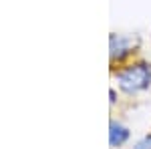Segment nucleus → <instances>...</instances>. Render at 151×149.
<instances>
[{"mask_svg": "<svg viewBox=\"0 0 151 149\" xmlns=\"http://www.w3.org/2000/svg\"><path fill=\"white\" fill-rule=\"evenodd\" d=\"M133 48V40L127 36H111V58H123Z\"/></svg>", "mask_w": 151, "mask_h": 149, "instance_id": "2", "label": "nucleus"}, {"mask_svg": "<svg viewBox=\"0 0 151 149\" xmlns=\"http://www.w3.org/2000/svg\"><path fill=\"white\" fill-rule=\"evenodd\" d=\"M117 83L125 93H139L151 85V67L149 65H135L121 71L117 75Z\"/></svg>", "mask_w": 151, "mask_h": 149, "instance_id": "1", "label": "nucleus"}, {"mask_svg": "<svg viewBox=\"0 0 151 149\" xmlns=\"http://www.w3.org/2000/svg\"><path fill=\"white\" fill-rule=\"evenodd\" d=\"M139 147H151V137H145V139L139 143Z\"/></svg>", "mask_w": 151, "mask_h": 149, "instance_id": "4", "label": "nucleus"}, {"mask_svg": "<svg viewBox=\"0 0 151 149\" xmlns=\"http://www.w3.org/2000/svg\"><path fill=\"white\" fill-rule=\"evenodd\" d=\"M129 139V129L119 123H111V131H109V143L115 147V145H123Z\"/></svg>", "mask_w": 151, "mask_h": 149, "instance_id": "3", "label": "nucleus"}]
</instances>
